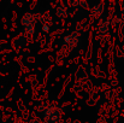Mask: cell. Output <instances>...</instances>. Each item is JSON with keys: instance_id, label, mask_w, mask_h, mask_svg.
I'll return each instance as SVG.
<instances>
[{"instance_id": "7a4b0ae2", "label": "cell", "mask_w": 124, "mask_h": 123, "mask_svg": "<svg viewBox=\"0 0 124 123\" xmlns=\"http://www.w3.org/2000/svg\"><path fill=\"white\" fill-rule=\"evenodd\" d=\"M42 29H43V32H45V33H48V32H49V27H48V25H43V28H42Z\"/></svg>"}, {"instance_id": "6da1fadb", "label": "cell", "mask_w": 124, "mask_h": 123, "mask_svg": "<svg viewBox=\"0 0 124 123\" xmlns=\"http://www.w3.org/2000/svg\"><path fill=\"white\" fill-rule=\"evenodd\" d=\"M33 21H34V15L27 13V15L23 17V19H22V24L25 25L27 28H28V27H33V25H31V22H33Z\"/></svg>"}]
</instances>
